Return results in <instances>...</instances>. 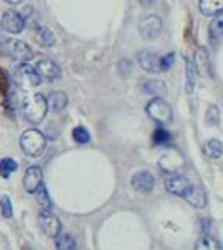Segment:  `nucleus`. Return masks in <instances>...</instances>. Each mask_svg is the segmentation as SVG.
Masks as SVG:
<instances>
[{
    "mask_svg": "<svg viewBox=\"0 0 223 250\" xmlns=\"http://www.w3.org/2000/svg\"><path fill=\"white\" fill-rule=\"evenodd\" d=\"M154 184H156V180H154L153 173H149L146 170L137 171V173H134L131 178L132 189L140 192V194H148V192H151L154 189Z\"/></svg>",
    "mask_w": 223,
    "mask_h": 250,
    "instance_id": "obj_11",
    "label": "nucleus"
},
{
    "mask_svg": "<svg viewBox=\"0 0 223 250\" xmlns=\"http://www.w3.org/2000/svg\"><path fill=\"white\" fill-rule=\"evenodd\" d=\"M142 90L149 96L154 98H163L167 95V85L162 81H145L142 85Z\"/></svg>",
    "mask_w": 223,
    "mask_h": 250,
    "instance_id": "obj_17",
    "label": "nucleus"
},
{
    "mask_svg": "<svg viewBox=\"0 0 223 250\" xmlns=\"http://www.w3.org/2000/svg\"><path fill=\"white\" fill-rule=\"evenodd\" d=\"M0 27L3 28L6 33L18 35L25 28V21L22 18V14L16 10H6L2 14L0 19Z\"/></svg>",
    "mask_w": 223,
    "mask_h": 250,
    "instance_id": "obj_6",
    "label": "nucleus"
},
{
    "mask_svg": "<svg viewBox=\"0 0 223 250\" xmlns=\"http://www.w3.org/2000/svg\"><path fill=\"white\" fill-rule=\"evenodd\" d=\"M203 151L209 159H219L223 156V144L217 139H209L204 142Z\"/></svg>",
    "mask_w": 223,
    "mask_h": 250,
    "instance_id": "obj_19",
    "label": "nucleus"
},
{
    "mask_svg": "<svg viewBox=\"0 0 223 250\" xmlns=\"http://www.w3.org/2000/svg\"><path fill=\"white\" fill-rule=\"evenodd\" d=\"M14 81H16V83L20 88L32 90L41 83V77L38 76L37 69L33 66L27 65V63H20L16 68V73H14Z\"/></svg>",
    "mask_w": 223,
    "mask_h": 250,
    "instance_id": "obj_5",
    "label": "nucleus"
},
{
    "mask_svg": "<svg viewBox=\"0 0 223 250\" xmlns=\"http://www.w3.org/2000/svg\"><path fill=\"white\" fill-rule=\"evenodd\" d=\"M162 19L157 14H149V16L143 18L139 24V32L145 40H154L162 32Z\"/></svg>",
    "mask_w": 223,
    "mask_h": 250,
    "instance_id": "obj_8",
    "label": "nucleus"
},
{
    "mask_svg": "<svg viewBox=\"0 0 223 250\" xmlns=\"http://www.w3.org/2000/svg\"><path fill=\"white\" fill-rule=\"evenodd\" d=\"M193 63H195L197 73L200 76H203V77L211 76V59H209V54H207L206 49H203V47L197 49Z\"/></svg>",
    "mask_w": 223,
    "mask_h": 250,
    "instance_id": "obj_15",
    "label": "nucleus"
},
{
    "mask_svg": "<svg viewBox=\"0 0 223 250\" xmlns=\"http://www.w3.org/2000/svg\"><path fill=\"white\" fill-rule=\"evenodd\" d=\"M193 250H222V244L211 234H204L197 241Z\"/></svg>",
    "mask_w": 223,
    "mask_h": 250,
    "instance_id": "obj_22",
    "label": "nucleus"
},
{
    "mask_svg": "<svg viewBox=\"0 0 223 250\" xmlns=\"http://www.w3.org/2000/svg\"><path fill=\"white\" fill-rule=\"evenodd\" d=\"M35 38H37V41L40 42L41 46H44V47H52L55 44V33L50 30L49 27H38L37 28V33H35Z\"/></svg>",
    "mask_w": 223,
    "mask_h": 250,
    "instance_id": "obj_20",
    "label": "nucleus"
},
{
    "mask_svg": "<svg viewBox=\"0 0 223 250\" xmlns=\"http://www.w3.org/2000/svg\"><path fill=\"white\" fill-rule=\"evenodd\" d=\"M55 247L57 250H77L76 239L69 233H60L55 238Z\"/></svg>",
    "mask_w": 223,
    "mask_h": 250,
    "instance_id": "obj_24",
    "label": "nucleus"
},
{
    "mask_svg": "<svg viewBox=\"0 0 223 250\" xmlns=\"http://www.w3.org/2000/svg\"><path fill=\"white\" fill-rule=\"evenodd\" d=\"M38 222H40L41 230L44 231V234L49 238H57L61 233V222L52 211L42 209L38 216Z\"/></svg>",
    "mask_w": 223,
    "mask_h": 250,
    "instance_id": "obj_7",
    "label": "nucleus"
},
{
    "mask_svg": "<svg viewBox=\"0 0 223 250\" xmlns=\"http://www.w3.org/2000/svg\"><path fill=\"white\" fill-rule=\"evenodd\" d=\"M24 189L28 192V194H35L38 190V188L42 184V170L38 166H32L28 167L25 175H24Z\"/></svg>",
    "mask_w": 223,
    "mask_h": 250,
    "instance_id": "obj_13",
    "label": "nucleus"
},
{
    "mask_svg": "<svg viewBox=\"0 0 223 250\" xmlns=\"http://www.w3.org/2000/svg\"><path fill=\"white\" fill-rule=\"evenodd\" d=\"M139 65L143 71L149 74H159L161 73V57L153 51H142L137 55Z\"/></svg>",
    "mask_w": 223,
    "mask_h": 250,
    "instance_id": "obj_12",
    "label": "nucleus"
},
{
    "mask_svg": "<svg viewBox=\"0 0 223 250\" xmlns=\"http://www.w3.org/2000/svg\"><path fill=\"white\" fill-rule=\"evenodd\" d=\"M22 115L24 118L32 125H40L46 118L49 105L47 98L41 93H30L22 99Z\"/></svg>",
    "mask_w": 223,
    "mask_h": 250,
    "instance_id": "obj_1",
    "label": "nucleus"
},
{
    "mask_svg": "<svg viewBox=\"0 0 223 250\" xmlns=\"http://www.w3.org/2000/svg\"><path fill=\"white\" fill-rule=\"evenodd\" d=\"M197 68H195V63L193 60L187 59L185 62V91L187 93H192L195 90V85H197Z\"/></svg>",
    "mask_w": 223,
    "mask_h": 250,
    "instance_id": "obj_21",
    "label": "nucleus"
},
{
    "mask_svg": "<svg viewBox=\"0 0 223 250\" xmlns=\"http://www.w3.org/2000/svg\"><path fill=\"white\" fill-rule=\"evenodd\" d=\"M0 211H2L3 217H6V219H10L13 216V205H11L10 198L6 195L0 197Z\"/></svg>",
    "mask_w": 223,
    "mask_h": 250,
    "instance_id": "obj_30",
    "label": "nucleus"
},
{
    "mask_svg": "<svg viewBox=\"0 0 223 250\" xmlns=\"http://www.w3.org/2000/svg\"><path fill=\"white\" fill-rule=\"evenodd\" d=\"M19 146L22 149V153L30 158H38L47 146V139L40 129H27L22 132L19 139Z\"/></svg>",
    "mask_w": 223,
    "mask_h": 250,
    "instance_id": "obj_2",
    "label": "nucleus"
},
{
    "mask_svg": "<svg viewBox=\"0 0 223 250\" xmlns=\"http://www.w3.org/2000/svg\"><path fill=\"white\" fill-rule=\"evenodd\" d=\"M153 140L156 145H168L171 142V135L165 129H157L153 135Z\"/></svg>",
    "mask_w": 223,
    "mask_h": 250,
    "instance_id": "obj_28",
    "label": "nucleus"
},
{
    "mask_svg": "<svg viewBox=\"0 0 223 250\" xmlns=\"http://www.w3.org/2000/svg\"><path fill=\"white\" fill-rule=\"evenodd\" d=\"M18 170V162L11 158H3L0 161V175L3 178H8L11 173Z\"/></svg>",
    "mask_w": 223,
    "mask_h": 250,
    "instance_id": "obj_25",
    "label": "nucleus"
},
{
    "mask_svg": "<svg viewBox=\"0 0 223 250\" xmlns=\"http://www.w3.org/2000/svg\"><path fill=\"white\" fill-rule=\"evenodd\" d=\"M37 194V200H38V205L41 206L42 209L44 211H50V206H52V202H50V197H49V194H47V190H46V188L44 186H40L38 188V190L35 192Z\"/></svg>",
    "mask_w": 223,
    "mask_h": 250,
    "instance_id": "obj_26",
    "label": "nucleus"
},
{
    "mask_svg": "<svg viewBox=\"0 0 223 250\" xmlns=\"http://www.w3.org/2000/svg\"><path fill=\"white\" fill-rule=\"evenodd\" d=\"M209 35L212 41L223 40V11L217 16H214L212 22L209 25Z\"/></svg>",
    "mask_w": 223,
    "mask_h": 250,
    "instance_id": "obj_23",
    "label": "nucleus"
},
{
    "mask_svg": "<svg viewBox=\"0 0 223 250\" xmlns=\"http://www.w3.org/2000/svg\"><path fill=\"white\" fill-rule=\"evenodd\" d=\"M206 121H207V125H211V126L219 125L220 112L215 105H209V109H207V112H206Z\"/></svg>",
    "mask_w": 223,
    "mask_h": 250,
    "instance_id": "obj_29",
    "label": "nucleus"
},
{
    "mask_svg": "<svg viewBox=\"0 0 223 250\" xmlns=\"http://www.w3.org/2000/svg\"><path fill=\"white\" fill-rule=\"evenodd\" d=\"M3 52L10 57L11 60L20 63H27L33 59V49L27 44L25 41L20 40H5L2 44Z\"/></svg>",
    "mask_w": 223,
    "mask_h": 250,
    "instance_id": "obj_3",
    "label": "nucleus"
},
{
    "mask_svg": "<svg viewBox=\"0 0 223 250\" xmlns=\"http://www.w3.org/2000/svg\"><path fill=\"white\" fill-rule=\"evenodd\" d=\"M35 69H37L41 81H46V82H57V81H60V77H61L60 66L57 65L54 60H49V59L38 60L37 65H35Z\"/></svg>",
    "mask_w": 223,
    "mask_h": 250,
    "instance_id": "obj_9",
    "label": "nucleus"
},
{
    "mask_svg": "<svg viewBox=\"0 0 223 250\" xmlns=\"http://www.w3.org/2000/svg\"><path fill=\"white\" fill-rule=\"evenodd\" d=\"M146 113L151 120H154L159 125H168L173 118L171 105L163 98H153L146 104Z\"/></svg>",
    "mask_w": 223,
    "mask_h": 250,
    "instance_id": "obj_4",
    "label": "nucleus"
},
{
    "mask_svg": "<svg viewBox=\"0 0 223 250\" xmlns=\"http://www.w3.org/2000/svg\"><path fill=\"white\" fill-rule=\"evenodd\" d=\"M139 3L142 6H145V8H149V6H153L156 3V0H139Z\"/></svg>",
    "mask_w": 223,
    "mask_h": 250,
    "instance_id": "obj_32",
    "label": "nucleus"
},
{
    "mask_svg": "<svg viewBox=\"0 0 223 250\" xmlns=\"http://www.w3.org/2000/svg\"><path fill=\"white\" fill-rule=\"evenodd\" d=\"M190 186L192 183L182 175L175 173V175H167V178H165V189H167L170 194L178 195L181 198L185 195V192L189 190Z\"/></svg>",
    "mask_w": 223,
    "mask_h": 250,
    "instance_id": "obj_10",
    "label": "nucleus"
},
{
    "mask_svg": "<svg viewBox=\"0 0 223 250\" xmlns=\"http://www.w3.org/2000/svg\"><path fill=\"white\" fill-rule=\"evenodd\" d=\"M200 11L204 16H217L223 11V0H200Z\"/></svg>",
    "mask_w": 223,
    "mask_h": 250,
    "instance_id": "obj_18",
    "label": "nucleus"
},
{
    "mask_svg": "<svg viewBox=\"0 0 223 250\" xmlns=\"http://www.w3.org/2000/svg\"><path fill=\"white\" fill-rule=\"evenodd\" d=\"M47 105L49 109L59 113L61 110H64V107L68 105V96L64 91H52L47 98Z\"/></svg>",
    "mask_w": 223,
    "mask_h": 250,
    "instance_id": "obj_16",
    "label": "nucleus"
},
{
    "mask_svg": "<svg viewBox=\"0 0 223 250\" xmlns=\"http://www.w3.org/2000/svg\"><path fill=\"white\" fill-rule=\"evenodd\" d=\"M73 137H74V140L77 142V144L85 145V144H88V142H90V132L85 129V127L77 126V127H74V131H73Z\"/></svg>",
    "mask_w": 223,
    "mask_h": 250,
    "instance_id": "obj_27",
    "label": "nucleus"
},
{
    "mask_svg": "<svg viewBox=\"0 0 223 250\" xmlns=\"http://www.w3.org/2000/svg\"><path fill=\"white\" fill-rule=\"evenodd\" d=\"M182 198L189 205H192L193 208H198V209H203L207 203V195H206L204 189L200 188V186H195V184L190 186L189 190L185 192V195Z\"/></svg>",
    "mask_w": 223,
    "mask_h": 250,
    "instance_id": "obj_14",
    "label": "nucleus"
},
{
    "mask_svg": "<svg viewBox=\"0 0 223 250\" xmlns=\"http://www.w3.org/2000/svg\"><path fill=\"white\" fill-rule=\"evenodd\" d=\"M173 63H175V52H170L167 55L161 57V73L168 71L171 66H173Z\"/></svg>",
    "mask_w": 223,
    "mask_h": 250,
    "instance_id": "obj_31",
    "label": "nucleus"
},
{
    "mask_svg": "<svg viewBox=\"0 0 223 250\" xmlns=\"http://www.w3.org/2000/svg\"><path fill=\"white\" fill-rule=\"evenodd\" d=\"M3 2L10 3V5H18V3H20V2H22V0H3Z\"/></svg>",
    "mask_w": 223,
    "mask_h": 250,
    "instance_id": "obj_33",
    "label": "nucleus"
}]
</instances>
